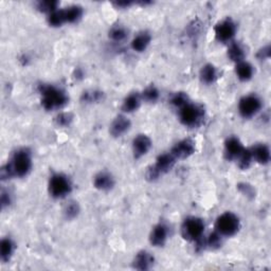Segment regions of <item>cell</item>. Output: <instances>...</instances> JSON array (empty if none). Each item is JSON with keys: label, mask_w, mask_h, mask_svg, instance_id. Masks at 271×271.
I'll return each instance as SVG.
<instances>
[{"label": "cell", "mask_w": 271, "mask_h": 271, "mask_svg": "<svg viewBox=\"0 0 271 271\" xmlns=\"http://www.w3.org/2000/svg\"><path fill=\"white\" fill-rule=\"evenodd\" d=\"M32 167V153L29 149L23 148L17 150L13 154L11 160L3 167L0 176L3 180H8L13 177L23 178L31 172Z\"/></svg>", "instance_id": "obj_1"}, {"label": "cell", "mask_w": 271, "mask_h": 271, "mask_svg": "<svg viewBox=\"0 0 271 271\" xmlns=\"http://www.w3.org/2000/svg\"><path fill=\"white\" fill-rule=\"evenodd\" d=\"M39 92L42 97V106L48 112L62 110L69 100L63 89L51 84L40 85Z\"/></svg>", "instance_id": "obj_2"}, {"label": "cell", "mask_w": 271, "mask_h": 271, "mask_svg": "<svg viewBox=\"0 0 271 271\" xmlns=\"http://www.w3.org/2000/svg\"><path fill=\"white\" fill-rule=\"evenodd\" d=\"M179 121L184 124L186 128L195 129L201 126L206 118L205 108L196 103L189 102L187 105L178 110Z\"/></svg>", "instance_id": "obj_3"}, {"label": "cell", "mask_w": 271, "mask_h": 271, "mask_svg": "<svg viewBox=\"0 0 271 271\" xmlns=\"http://www.w3.org/2000/svg\"><path fill=\"white\" fill-rule=\"evenodd\" d=\"M176 161L177 159L170 152L159 155L155 164L148 169L146 174L147 179L150 182H156L174 168Z\"/></svg>", "instance_id": "obj_4"}, {"label": "cell", "mask_w": 271, "mask_h": 271, "mask_svg": "<svg viewBox=\"0 0 271 271\" xmlns=\"http://www.w3.org/2000/svg\"><path fill=\"white\" fill-rule=\"evenodd\" d=\"M241 228L240 218L233 212H224L215 222V231L223 238L236 236Z\"/></svg>", "instance_id": "obj_5"}, {"label": "cell", "mask_w": 271, "mask_h": 271, "mask_svg": "<svg viewBox=\"0 0 271 271\" xmlns=\"http://www.w3.org/2000/svg\"><path fill=\"white\" fill-rule=\"evenodd\" d=\"M205 222L197 216H189L182 225V236L185 240L195 244L205 237Z\"/></svg>", "instance_id": "obj_6"}, {"label": "cell", "mask_w": 271, "mask_h": 271, "mask_svg": "<svg viewBox=\"0 0 271 271\" xmlns=\"http://www.w3.org/2000/svg\"><path fill=\"white\" fill-rule=\"evenodd\" d=\"M72 183L70 178L62 173L53 174L48 184V191L51 197L56 198V200H63L66 198L72 192Z\"/></svg>", "instance_id": "obj_7"}, {"label": "cell", "mask_w": 271, "mask_h": 271, "mask_svg": "<svg viewBox=\"0 0 271 271\" xmlns=\"http://www.w3.org/2000/svg\"><path fill=\"white\" fill-rule=\"evenodd\" d=\"M263 107L261 98L255 94L244 96L239 102V113L244 119H251L256 117Z\"/></svg>", "instance_id": "obj_8"}, {"label": "cell", "mask_w": 271, "mask_h": 271, "mask_svg": "<svg viewBox=\"0 0 271 271\" xmlns=\"http://www.w3.org/2000/svg\"><path fill=\"white\" fill-rule=\"evenodd\" d=\"M237 25L231 18H226L220 22L214 28L215 38L221 43H232L234 36L237 34Z\"/></svg>", "instance_id": "obj_9"}, {"label": "cell", "mask_w": 271, "mask_h": 271, "mask_svg": "<svg viewBox=\"0 0 271 271\" xmlns=\"http://www.w3.org/2000/svg\"><path fill=\"white\" fill-rule=\"evenodd\" d=\"M244 150L245 147L242 141L236 136H231L225 141L224 155L228 161H237Z\"/></svg>", "instance_id": "obj_10"}, {"label": "cell", "mask_w": 271, "mask_h": 271, "mask_svg": "<svg viewBox=\"0 0 271 271\" xmlns=\"http://www.w3.org/2000/svg\"><path fill=\"white\" fill-rule=\"evenodd\" d=\"M153 147V142L151 138L144 134H140L136 136L132 143L133 155L136 159H140L149 154Z\"/></svg>", "instance_id": "obj_11"}, {"label": "cell", "mask_w": 271, "mask_h": 271, "mask_svg": "<svg viewBox=\"0 0 271 271\" xmlns=\"http://www.w3.org/2000/svg\"><path fill=\"white\" fill-rule=\"evenodd\" d=\"M177 160H184L195 153V143L191 139L178 141L170 152Z\"/></svg>", "instance_id": "obj_12"}, {"label": "cell", "mask_w": 271, "mask_h": 271, "mask_svg": "<svg viewBox=\"0 0 271 271\" xmlns=\"http://www.w3.org/2000/svg\"><path fill=\"white\" fill-rule=\"evenodd\" d=\"M132 128V122L125 115L117 116L110 126V133L113 137H122L124 134L128 133Z\"/></svg>", "instance_id": "obj_13"}, {"label": "cell", "mask_w": 271, "mask_h": 271, "mask_svg": "<svg viewBox=\"0 0 271 271\" xmlns=\"http://www.w3.org/2000/svg\"><path fill=\"white\" fill-rule=\"evenodd\" d=\"M169 239V229L165 224H157L150 233V243L154 247H164Z\"/></svg>", "instance_id": "obj_14"}, {"label": "cell", "mask_w": 271, "mask_h": 271, "mask_svg": "<svg viewBox=\"0 0 271 271\" xmlns=\"http://www.w3.org/2000/svg\"><path fill=\"white\" fill-rule=\"evenodd\" d=\"M116 185L114 176L107 171L99 172L94 178V187L102 192L111 191Z\"/></svg>", "instance_id": "obj_15"}, {"label": "cell", "mask_w": 271, "mask_h": 271, "mask_svg": "<svg viewBox=\"0 0 271 271\" xmlns=\"http://www.w3.org/2000/svg\"><path fill=\"white\" fill-rule=\"evenodd\" d=\"M155 263V259L151 252L147 250H141L135 256L133 261V267L137 270H150L153 268Z\"/></svg>", "instance_id": "obj_16"}, {"label": "cell", "mask_w": 271, "mask_h": 271, "mask_svg": "<svg viewBox=\"0 0 271 271\" xmlns=\"http://www.w3.org/2000/svg\"><path fill=\"white\" fill-rule=\"evenodd\" d=\"M252 158L254 162H257L259 165L266 166L270 161V149L265 143H258L255 144L254 147L250 148Z\"/></svg>", "instance_id": "obj_17"}, {"label": "cell", "mask_w": 271, "mask_h": 271, "mask_svg": "<svg viewBox=\"0 0 271 271\" xmlns=\"http://www.w3.org/2000/svg\"><path fill=\"white\" fill-rule=\"evenodd\" d=\"M143 100L141 98V94L132 93L129 96H126L122 103V111L124 114H132L137 112Z\"/></svg>", "instance_id": "obj_18"}, {"label": "cell", "mask_w": 271, "mask_h": 271, "mask_svg": "<svg viewBox=\"0 0 271 271\" xmlns=\"http://www.w3.org/2000/svg\"><path fill=\"white\" fill-rule=\"evenodd\" d=\"M151 42H152V35L147 31H143L138 33L133 39L131 43V47L135 52L141 53L149 48Z\"/></svg>", "instance_id": "obj_19"}, {"label": "cell", "mask_w": 271, "mask_h": 271, "mask_svg": "<svg viewBox=\"0 0 271 271\" xmlns=\"http://www.w3.org/2000/svg\"><path fill=\"white\" fill-rule=\"evenodd\" d=\"M83 8L78 5H72L65 9H62V14L64 17L65 24H75L79 22L83 16Z\"/></svg>", "instance_id": "obj_20"}, {"label": "cell", "mask_w": 271, "mask_h": 271, "mask_svg": "<svg viewBox=\"0 0 271 271\" xmlns=\"http://www.w3.org/2000/svg\"><path fill=\"white\" fill-rule=\"evenodd\" d=\"M236 75L242 82H248L255 76V68L246 60L236 64Z\"/></svg>", "instance_id": "obj_21"}, {"label": "cell", "mask_w": 271, "mask_h": 271, "mask_svg": "<svg viewBox=\"0 0 271 271\" xmlns=\"http://www.w3.org/2000/svg\"><path fill=\"white\" fill-rule=\"evenodd\" d=\"M200 78L202 83L212 85L219 79V71L213 64H206L200 71Z\"/></svg>", "instance_id": "obj_22"}, {"label": "cell", "mask_w": 271, "mask_h": 271, "mask_svg": "<svg viewBox=\"0 0 271 271\" xmlns=\"http://www.w3.org/2000/svg\"><path fill=\"white\" fill-rule=\"evenodd\" d=\"M227 56H228V59L230 61L238 64L240 62L245 61L246 51H245L243 45H241L238 42H232V43L229 44Z\"/></svg>", "instance_id": "obj_23"}, {"label": "cell", "mask_w": 271, "mask_h": 271, "mask_svg": "<svg viewBox=\"0 0 271 271\" xmlns=\"http://www.w3.org/2000/svg\"><path fill=\"white\" fill-rule=\"evenodd\" d=\"M15 249L16 245L12 239L5 238L2 240V243H0V258H2V261L4 263H7L11 260Z\"/></svg>", "instance_id": "obj_24"}, {"label": "cell", "mask_w": 271, "mask_h": 271, "mask_svg": "<svg viewBox=\"0 0 271 271\" xmlns=\"http://www.w3.org/2000/svg\"><path fill=\"white\" fill-rule=\"evenodd\" d=\"M104 100V93L98 89H89L82 94L81 101L86 104L100 103Z\"/></svg>", "instance_id": "obj_25"}, {"label": "cell", "mask_w": 271, "mask_h": 271, "mask_svg": "<svg viewBox=\"0 0 271 271\" xmlns=\"http://www.w3.org/2000/svg\"><path fill=\"white\" fill-rule=\"evenodd\" d=\"M141 98L148 103H156L160 98V93L156 86L150 85L141 93Z\"/></svg>", "instance_id": "obj_26"}, {"label": "cell", "mask_w": 271, "mask_h": 271, "mask_svg": "<svg viewBox=\"0 0 271 271\" xmlns=\"http://www.w3.org/2000/svg\"><path fill=\"white\" fill-rule=\"evenodd\" d=\"M252 164H254V158H252L251 150L245 148V150L237 160V165L241 170H248L252 166Z\"/></svg>", "instance_id": "obj_27"}, {"label": "cell", "mask_w": 271, "mask_h": 271, "mask_svg": "<svg viewBox=\"0 0 271 271\" xmlns=\"http://www.w3.org/2000/svg\"><path fill=\"white\" fill-rule=\"evenodd\" d=\"M81 212L80 205L77 202H69L64 208V215L66 220H75L77 219Z\"/></svg>", "instance_id": "obj_28"}, {"label": "cell", "mask_w": 271, "mask_h": 271, "mask_svg": "<svg viewBox=\"0 0 271 271\" xmlns=\"http://www.w3.org/2000/svg\"><path fill=\"white\" fill-rule=\"evenodd\" d=\"M110 39L116 43H121L123 42L126 38H128V31L122 26H114L110 30Z\"/></svg>", "instance_id": "obj_29"}, {"label": "cell", "mask_w": 271, "mask_h": 271, "mask_svg": "<svg viewBox=\"0 0 271 271\" xmlns=\"http://www.w3.org/2000/svg\"><path fill=\"white\" fill-rule=\"evenodd\" d=\"M170 102H171V104H172L174 107L177 108V110H180V108L184 107L185 105H187V104H188L189 102H191V101H190V98H189V96H188L187 93L178 92V93H175V94L172 96Z\"/></svg>", "instance_id": "obj_30"}, {"label": "cell", "mask_w": 271, "mask_h": 271, "mask_svg": "<svg viewBox=\"0 0 271 271\" xmlns=\"http://www.w3.org/2000/svg\"><path fill=\"white\" fill-rule=\"evenodd\" d=\"M74 119L75 117L71 113L63 112L56 117V124L60 126V128H68L74 122Z\"/></svg>", "instance_id": "obj_31"}, {"label": "cell", "mask_w": 271, "mask_h": 271, "mask_svg": "<svg viewBox=\"0 0 271 271\" xmlns=\"http://www.w3.org/2000/svg\"><path fill=\"white\" fill-rule=\"evenodd\" d=\"M48 24L51 27H61L65 24L64 22V17L62 14V10H57L52 12L51 14L48 15Z\"/></svg>", "instance_id": "obj_32"}, {"label": "cell", "mask_w": 271, "mask_h": 271, "mask_svg": "<svg viewBox=\"0 0 271 271\" xmlns=\"http://www.w3.org/2000/svg\"><path fill=\"white\" fill-rule=\"evenodd\" d=\"M38 10L47 13L48 15L51 14L52 12L59 10V3L53 2V0H46V2H40L38 4Z\"/></svg>", "instance_id": "obj_33"}, {"label": "cell", "mask_w": 271, "mask_h": 271, "mask_svg": "<svg viewBox=\"0 0 271 271\" xmlns=\"http://www.w3.org/2000/svg\"><path fill=\"white\" fill-rule=\"evenodd\" d=\"M238 190L240 191V193L242 195H244L245 197L249 198V200H254L256 197V189L254 188V186H251L247 183H241L238 185Z\"/></svg>", "instance_id": "obj_34"}, {"label": "cell", "mask_w": 271, "mask_h": 271, "mask_svg": "<svg viewBox=\"0 0 271 271\" xmlns=\"http://www.w3.org/2000/svg\"><path fill=\"white\" fill-rule=\"evenodd\" d=\"M257 58L260 60V61H266L270 58V46L267 45V46H264L262 47L258 53H257Z\"/></svg>", "instance_id": "obj_35"}, {"label": "cell", "mask_w": 271, "mask_h": 271, "mask_svg": "<svg viewBox=\"0 0 271 271\" xmlns=\"http://www.w3.org/2000/svg\"><path fill=\"white\" fill-rule=\"evenodd\" d=\"M0 201H2V207H3V209L9 207L11 205V203H12L11 194L8 191L3 190L2 191V200H0Z\"/></svg>", "instance_id": "obj_36"}, {"label": "cell", "mask_w": 271, "mask_h": 271, "mask_svg": "<svg viewBox=\"0 0 271 271\" xmlns=\"http://www.w3.org/2000/svg\"><path fill=\"white\" fill-rule=\"evenodd\" d=\"M115 6H117L118 8L126 9V8H130L131 6H133V3H131V2H119V3H115Z\"/></svg>", "instance_id": "obj_37"}]
</instances>
